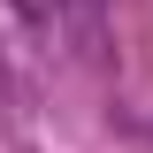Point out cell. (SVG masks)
Segmentation results:
<instances>
[{
  "instance_id": "obj_1",
  "label": "cell",
  "mask_w": 153,
  "mask_h": 153,
  "mask_svg": "<svg viewBox=\"0 0 153 153\" xmlns=\"http://www.w3.org/2000/svg\"><path fill=\"white\" fill-rule=\"evenodd\" d=\"M31 8H38V0H31Z\"/></svg>"
}]
</instances>
